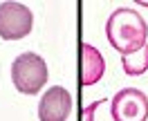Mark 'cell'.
<instances>
[{
  "mask_svg": "<svg viewBox=\"0 0 148 121\" xmlns=\"http://www.w3.org/2000/svg\"><path fill=\"white\" fill-rule=\"evenodd\" d=\"M79 52H81V76H79L81 85L88 88V85L99 83L101 76L106 74V61H103L101 52L90 43H81Z\"/></svg>",
  "mask_w": 148,
  "mask_h": 121,
  "instance_id": "cell-6",
  "label": "cell"
},
{
  "mask_svg": "<svg viewBox=\"0 0 148 121\" xmlns=\"http://www.w3.org/2000/svg\"><path fill=\"white\" fill-rule=\"evenodd\" d=\"M112 121H148V94L139 88H123L110 101Z\"/></svg>",
  "mask_w": 148,
  "mask_h": 121,
  "instance_id": "cell-4",
  "label": "cell"
},
{
  "mask_svg": "<svg viewBox=\"0 0 148 121\" xmlns=\"http://www.w3.org/2000/svg\"><path fill=\"white\" fill-rule=\"evenodd\" d=\"M103 101H106V99H99V101H94V103H90V105H85L83 112H81V121H94V112H97V108H99Z\"/></svg>",
  "mask_w": 148,
  "mask_h": 121,
  "instance_id": "cell-8",
  "label": "cell"
},
{
  "mask_svg": "<svg viewBox=\"0 0 148 121\" xmlns=\"http://www.w3.org/2000/svg\"><path fill=\"white\" fill-rule=\"evenodd\" d=\"M47 63L36 52H23L11 63V81L20 94H38L47 83Z\"/></svg>",
  "mask_w": 148,
  "mask_h": 121,
  "instance_id": "cell-2",
  "label": "cell"
},
{
  "mask_svg": "<svg viewBox=\"0 0 148 121\" xmlns=\"http://www.w3.org/2000/svg\"><path fill=\"white\" fill-rule=\"evenodd\" d=\"M121 65H123V72L128 76H141L148 70V43L132 54L121 56Z\"/></svg>",
  "mask_w": 148,
  "mask_h": 121,
  "instance_id": "cell-7",
  "label": "cell"
},
{
  "mask_svg": "<svg viewBox=\"0 0 148 121\" xmlns=\"http://www.w3.org/2000/svg\"><path fill=\"white\" fill-rule=\"evenodd\" d=\"M72 112V94L63 85H52L38 103V121H67Z\"/></svg>",
  "mask_w": 148,
  "mask_h": 121,
  "instance_id": "cell-5",
  "label": "cell"
},
{
  "mask_svg": "<svg viewBox=\"0 0 148 121\" xmlns=\"http://www.w3.org/2000/svg\"><path fill=\"white\" fill-rule=\"evenodd\" d=\"M106 38L121 56L132 54L148 43V23L139 16V11L119 7L106 20Z\"/></svg>",
  "mask_w": 148,
  "mask_h": 121,
  "instance_id": "cell-1",
  "label": "cell"
},
{
  "mask_svg": "<svg viewBox=\"0 0 148 121\" xmlns=\"http://www.w3.org/2000/svg\"><path fill=\"white\" fill-rule=\"evenodd\" d=\"M34 27V14L23 2H0V38L20 40Z\"/></svg>",
  "mask_w": 148,
  "mask_h": 121,
  "instance_id": "cell-3",
  "label": "cell"
},
{
  "mask_svg": "<svg viewBox=\"0 0 148 121\" xmlns=\"http://www.w3.org/2000/svg\"><path fill=\"white\" fill-rule=\"evenodd\" d=\"M139 5H141V7H148V0H139Z\"/></svg>",
  "mask_w": 148,
  "mask_h": 121,
  "instance_id": "cell-9",
  "label": "cell"
}]
</instances>
